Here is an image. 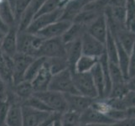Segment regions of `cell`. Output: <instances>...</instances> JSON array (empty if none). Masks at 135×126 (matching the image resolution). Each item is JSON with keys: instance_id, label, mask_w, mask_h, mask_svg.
<instances>
[{"instance_id": "52", "label": "cell", "mask_w": 135, "mask_h": 126, "mask_svg": "<svg viewBox=\"0 0 135 126\" xmlns=\"http://www.w3.org/2000/svg\"><path fill=\"white\" fill-rule=\"evenodd\" d=\"M52 122H53V121H52ZM49 126H51V124H50V125H49Z\"/></svg>"}, {"instance_id": "13", "label": "cell", "mask_w": 135, "mask_h": 126, "mask_svg": "<svg viewBox=\"0 0 135 126\" xmlns=\"http://www.w3.org/2000/svg\"><path fill=\"white\" fill-rule=\"evenodd\" d=\"M66 97L68 110L81 114L85 110L90 108L93 99H90L81 94H64Z\"/></svg>"}, {"instance_id": "45", "label": "cell", "mask_w": 135, "mask_h": 126, "mask_svg": "<svg viewBox=\"0 0 135 126\" xmlns=\"http://www.w3.org/2000/svg\"><path fill=\"white\" fill-rule=\"evenodd\" d=\"M60 114H58L56 115V117L55 118V119L53 120V122L51 123V126H61V123H60Z\"/></svg>"}, {"instance_id": "31", "label": "cell", "mask_w": 135, "mask_h": 126, "mask_svg": "<svg viewBox=\"0 0 135 126\" xmlns=\"http://www.w3.org/2000/svg\"><path fill=\"white\" fill-rule=\"evenodd\" d=\"M60 123L61 126H80L81 114L71 110H67L60 114Z\"/></svg>"}, {"instance_id": "25", "label": "cell", "mask_w": 135, "mask_h": 126, "mask_svg": "<svg viewBox=\"0 0 135 126\" xmlns=\"http://www.w3.org/2000/svg\"><path fill=\"white\" fill-rule=\"evenodd\" d=\"M105 45V53L108 59V62L118 64V47L117 43L114 39V37L112 35L110 31L108 30L107 39L104 43Z\"/></svg>"}, {"instance_id": "30", "label": "cell", "mask_w": 135, "mask_h": 126, "mask_svg": "<svg viewBox=\"0 0 135 126\" xmlns=\"http://www.w3.org/2000/svg\"><path fill=\"white\" fill-rule=\"evenodd\" d=\"M46 63L52 75L57 74L68 68V64L66 57H58V58H49L46 59Z\"/></svg>"}, {"instance_id": "9", "label": "cell", "mask_w": 135, "mask_h": 126, "mask_svg": "<svg viewBox=\"0 0 135 126\" xmlns=\"http://www.w3.org/2000/svg\"><path fill=\"white\" fill-rule=\"evenodd\" d=\"M71 24L72 22L59 20L53 23V24L46 26L43 30L39 31L36 35L40 36L44 40L60 38L68 30V28L71 26Z\"/></svg>"}, {"instance_id": "26", "label": "cell", "mask_w": 135, "mask_h": 126, "mask_svg": "<svg viewBox=\"0 0 135 126\" xmlns=\"http://www.w3.org/2000/svg\"><path fill=\"white\" fill-rule=\"evenodd\" d=\"M125 30L135 34V0H127Z\"/></svg>"}, {"instance_id": "41", "label": "cell", "mask_w": 135, "mask_h": 126, "mask_svg": "<svg viewBox=\"0 0 135 126\" xmlns=\"http://www.w3.org/2000/svg\"><path fill=\"white\" fill-rule=\"evenodd\" d=\"M126 85L128 91L135 92V76L128 77L126 81Z\"/></svg>"}, {"instance_id": "11", "label": "cell", "mask_w": 135, "mask_h": 126, "mask_svg": "<svg viewBox=\"0 0 135 126\" xmlns=\"http://www.w3.org/2000/svg\"><path fill=\"white\" fill-rule=\"evenodd\" d=\"M86 32L102 43H105L108 32V26L104 13L98 16L91 25H88Z\"/></svg>"}, {"instance_id": "15", "label": "cell", "mask_w": 135, "mask_h": 126, "mask_svg": "<svg viewBox=\"0 0 135 126\" xmlns=\"http://www.w3.org/2000/svg\"><path fill=\"white\" fill-rule=\"evenodd\" d=\"M46 0H31L30 5L28 6L25 12L23 13L18 24V31H26L31 22L33 21L36 13L42 7Z\"/></svg>"}, {"instance_id": "48", "label": "cell", "mask_w": 135, "mask_h": 126, "mask_svg": "<svg viewBox=\"0 0 135 126\" xmlns=\"http://www.w3.org/2000/svg\"><path fill=\"white\" fill-rule=\"evenodd\" d=\"M5 32H3V30H0V48H1V45H2V43H3V38L4 36H5Z\"/></svg>"}, {"instance_id": "28", "label": "cell", "mask_w": 135, "mask_h": 126, "mask_svg": "<svg viewBox=\"0 0 135 126\" xmlns=\"http://www.w3.org/2000/svg\"><path fill=\"white\" fill-rule=\"evenodd\" d=\"M117 47H118V65L119 66L121 71H122L123 76L126 79L128 78V68H129V55L124 50V49L118 44L117 41Z\"/></svg>"}, {"instance_id": "42", "label": "cell", "mask_w": 135, "mask_h": 126, "mask_svg": "<svg viewBox=\"0 0 135 126\" xmlns=\"http://www.w3.org/2000/svg\"><path fill=\"white\" fill-rule=\"evenodd\" d=\"M127 0H109L108 6L111 7H118V6H126Z\"/></svg>"}, {"instance_id": "22", "label": "cell", "mask_w": 135, "mask_h": 126, "mask_svg": "<svg viewBox=\"0 0 135 126\" xmlns=\"http://www.w3.org/2000/svg\"><path fill=\"white\" fill-rule=\"evenodd\" d=\"M93 82L95 84L96 89L97 91V99H104V88H105V82H104V77L102 73V69L100 63L98 62L96 66L91 69L90 72Z\"/></svg>"}, {"instance_id": "18", "label": "cell", "mask_w": 135, "mask_h": 126, "mask_svg": "<svg viewBox=\"0 0 135 126\" xmlns=\"http://www.w3.org/2000/svg\"><path fill=\"white\" fill-rule=\"evenodd\" d=\"M10 88L16 97L21 101L22 105L28 99L33 96L35 92L31 82L25 80L16 84H12L10 85Z\"/></svg>"}, {"instance_id": "35", "label": "cell", "mask_w": 135, "mask_h": 126, "mask_svg": "<svg viewBox=\"0 0 135 126\" xmlns=\"http://www.w3.org/2000/svg\"><path fill=\"white\" fill-rule=\"evenodd\" d=\"M128 92L126 82L119 83V84H113L112 86V89L110 92L109 96L107 99H121L126 95V93Z\"/></svg>"}, {"instance_id": "40", "label": "cell", "mask_w": 135, "mask_h": 126, "mask_svg": "<svg viewBox=\"0 0 135 126\" xmlns=\"http://www.w3.org/2000/svg\"><path fill=\"white\" fill-rule=\"evenodd\" d=\"M108 126H135V118H126Z\"/></svg>"}, {"instance_id": "7", "label": "cell", "mask_w": 135, "mask_h": 126, "mask_svg": "<svg viewBox=\"0 0 135 126\" xmlns=\"http://www.w3.org/2000/svg\"><path fill=\"white\" fill-rule=\"evenodd\" d=\"M35 57L29 55L16 53L13 57V84L18 83L24 81L25 72L28 67Z\"/></svg>"}, {"instance_id": "46", "label": "cell", "mask_w": 135, "mask_h": 126, "mask_svg": "<svg viewBox=\"0 0 135 126\" xmlns=\"http://www.w3.org/2000/svg\"><path fill=\"white\" fill-rule=\"evenodd\" d=\"M0 30H3V32H5V33H6V32L8 31V27L5 25V23L3 21L1 16H0Z\"/></svg>"}, {"instance_id": "20", "label": "cell", "mask_w": 135, "mask_h": 126, "mask_svg": "<svg viewBox=\"0 0 135 126\" xmlns=\"http://www.w3.org/2000/svg\"><path fill=\"white\" fill-rule=\"evenodd\" d=\"M13 58L4 55L0 50V77L8 85L13 84Z\"/></svg>"}, {"instance_id": "8", "label": "cell", "mask_w": 135, "mask_h": 126, "mask_svg": "<svg viewBox=\"0 0 135 126\" xmlns=\"http://www.w3.org/2000/svg\"><path fill=\"white\" fill-rule=\"evenodd\" d=\"M82 55L99 58L105 53V45L86 31L81 37Z\"/></svg>"}, {"instance_id": "5", "label": "cell", "mask_w": 135, "mask_h": 126, "mask_svg": "<svg viewBox=\"0 0 135 126\" xmlns=\"http://www.w3.org/2000/svg\"><path fill=\"white\" fill-rule=\"evenodd\" d=\"M74 85L79 94L90 99H97V91L90 72L72 73Z\"/></svg>"}, {"instance_id": "16", "label": "cell", "mask_w": 135, "mask_h": 126, "mask_svg": "<svg viewBox=\"0 0 135 126\" xmlns=\"http://www.w3.org/2000/svg\"><path fill=\"white\" fill-rule=\"evenodd\" d=\"M82 55L81 39L66 45V59L68 64V68L74 73L75 66Z\"/></svg>"}, {"instance_id": "4", "label": "cell", "mask_w": 135, "mask_h": 126, "mask_svg": "<svg viewBox=\"0 0 135 126\" xmlns=\"http://www.w3.org/2000/svg\"><path fill=\"white\" fill-rule=\"evenodd\" d=\"M35 57H44L46 59L66 57V45L63 43L60 37L45 40L37 51Z\"/></svg>"}, {"instance_id": "12", "label": "cell", "mask_w": 135, "mask_h": 126, "mask_svg": "<svg viewBox=\"0 0 135 126\" xmlns=\"http://www.w3.org/2000/svg\"><path fill=\"white\" fill-rule=\"evenodd\" d=\"M18 25H13L8 28L4 36L0 50L4 55L9 57H13L17 52V36H18Z\"/></svg>"}, {"instance_id": "2", "label": "cell", "mask_w": 135, "mask_h": 126, "mask_svg": "<svg viewBox=\"0 0 135 126\" xmlns=\"http://www.w3.org/2000/svg\"><path fill=\"white\" fill-rule=\"evenodd\" d=\"M45 40L40 36L27 31H18L17 52L35 57L37 51Z\"/></svg>"}, {"instance_id": "23", "label": "cell", "mask_w": 135, "mask_h": 126, "mask_svg": "<svg viewBox=\"0 0 135 126\" xmlns=\"http://www.w3.org/2000/svg\"><path fill=\"white\" fill-rule=\"evenodd\" d=\"M4 124L7 126H23V112L21 105H10Z\"/></svg>"}, {"instance_id": "50", "label": "cell", "mask_w": 135, "mask_h": 126, "mask_svg": "<svg viewBox=\"0 0 135 126\" xmlns=\"http://www.w3.org/2000/svg\"><path fill=\"white\" fill-rule=\"evenodd\" d=\"M133 76H135V67H134V69L133 70V71L130 72L129 74H128V77H133Z\"/></svg>"}, {"instance_id": "33", "label": "cell", "mask_w": 135, "mask_h": 126, "mask_svg": "<svg viewBox=\"0 0 135 126\" xmlns=\"http://www.w3.org/2000/svg\"><path fill=\"white\" fill-rule=\"evenodd\" d=\"M22 106H27V107H30V108H32V109L39 110V111L53 113V112L50 109L49 107L46 105L42 100H40V99H38V97H35V95L30 97V99H28L24 104H23Z\"/></svg>"}, {"instance_id": "3", "label": "cell", "mask_w": 135, "mask_h": 126, "mask_svg": "<svg viewBox=\"0 0 135 126\" xmlns=\"http://www.w3.org/2000/svg\"><path fill=\"white\" fill-rule=\"evenodd\" d=\"M34 95L42 100L53 113L61 114L68 110L66 97L62 93L45 90L43 92H35Z\"/></svg>"}, {"instance_id": "14", "label": "cell", "mask_w": 135, "mask_h": 126, "mask_svg": "<svg viewBox=\"0 0 135 126\" xmlns=\"http://www.w3.org/2000/svg\"><path fill=\"white\" fill-rule=\"evenodd\" d=\"M114 123H116V121L109 118L108 115L99 113L91 107L81 114V124H83L110 125Z\"/></svg>"}, {"instance_id": "49", "label": "cell", "mask_w": 135, "mask_h": 126, "mask_svg": "<svg viewBox=\"0 0 135 126\" xmlns=\"http://www.w3.org/2000/svg\"><path fill=\"white\" fill-rule=\"evenodd\" d=\"M80 126H108V125H101V124H81Z\"/></svg>"}, {"instance_id": "21", "label": "cell", "mask_w": 135, "mask_h": 126, "mask_svg": "<svg viewBox=\"0 0 135 126\" xmlns=\"http://www.w3.org/2000/svg\"><path fill=\"white\" fill-rule=\"evenodd\" d=\"M86 31V28L79 24L72 23L68 28V30L65 32L64 35L60 37L65 45L71 43V42L80 40L82 35Z\"/></svg>"}, {"instance_id": "47", "label": "cell", "mask_w": 135, "mask_h": 126, "mask_svg": "<svg viewBox=\"0 0 135 126\" xmlns=\"http://www.w3.org/2000/svg\"><path fill=\"white\" fill-rule=\"evenodd\" d=\"M72 1H74V0H60V8H63L66 4H68L69 3H71Z\"/></svg>"}, {"instance_id": "1", "label": "cell", "mask_w": 135, "mask_h": 126, "mask_svg": "<svg viewBox=\"0 0 135 126\" xmlns=\"http://www.w3.org/2000/svg\"><path fill=\"white\" fill-rule=\"evenodd\" d=\"M48 90L58 92L62 94H79L74 85L72 72L69 68L52 76Z\"/></svg>"}, {"instance_id": "32", "label": "cell", "mask_w": 135, "mask_h": 126, "mask_svg": "<svg viewBox=\"0 0 135 126\" xmlns=\"http://www.w3.org/2000/svg\"><path fill=\"white\" fill-rule=\"evenodd\" d=\"M108 69H109V75L112 83L113 84H119L126 82V79H125L123 74L121 71V69L118 64H114L109 62L108 64Z\"/></svg>"}, {"instance_id": "39", "label": "cell", "mask_w": 135, "mask_h": 126, "mask_svg": "<svg viewBox=\"0 0 135 126\" xmlns=\"http://www.w3.org/2000/svg\"><path fill=\"white\" fill-rule=\"evenodd\" d=\"M9 86L10 85H8V84L0 77V101L7 100Z\"/></svg>"}, {"instance_id": "24", "label": "cell", "mask_w": 135, "mask_h": 126, "mask_svg": "<svg viewBox=\"0 0 135 126\" xmlns=\"http://www.w3.org/2000/svg\"><path fill=\"white\" fill-rule=\"evenodd\" d=\"M98 63V58L90 57V55H81L75 66L74 72L76 73H86L90 72L91 69Z\"/></svg>"}, {"instance_id": "37", "label": "cell", "mask_w": 135, "mask_h": 126, "mask_svg": "<svg viewBox=\"0 0 135 126\" xmlns=\"http://www.w3.org/2000/svg\"><path fill=\"white\" fill-rule=\"evenodd\" d=\"M9 108H10V104L7 100L0 101V126L5 124V119Z\"/></svg>"}, {"instance_id": "44", "label": "cell", "mask_w": 135, "mask_h": 126, "mask_svg": "<svg viewBox=\"0 0 135 126\" xmlns=\"http://www.w3.org/2000/svg\"><path fill=\"white\" fill-rule=\"evenodd\" d=\"M127 118H135V107L126 109Z\"/></svg>"}, {"instance_id": "10", "label": "cell", "mask_w": 135, "mask_h": 126, "mask_svg": "<svg viewBox=\"0 0 135 126\" xmlns=\"http://www.w3.org/2000/svg\"><path fill=\"white\" fill-rule=\"evenodd\" d=\"M23 126H38L48 119L53 113L34 109L27 106H22Z\"/></svg>"}, {"instance_id": "36", "label": "cell", "mask_w": 135, "mask_h": 126, "mask_svg": "<svg viewBox=\"0 0 135 126\" xmlns=\"http://www.w3.org/2000/svg\"><path fill=\"white\" fill-rule=\"evenodd\" d=\"M59 8H60V0H46L45 3L42 5V7L40 8L38 13H36L35 17L44 15V13L54 12Z\"/></svg>"}, {"instance_id": "27", "label": "cell", "mask_w": 135, "mask_h": 126, "mask_svg": "<svg viewBox=\"0 0 135 126\" xmlns=\"http://www.w3.org/2000/svg\"><path fill=\"white\" fill-rule=\"evenodd\" d=\"M45 60L46 58H44V57H35L33 62H31V64L30 65V67H28L27 71L25 72L24 80L29 81V82L33 81V79L36 77L37 74L39 73V72L44 67Z\"/></svg>"}, {"instance_id": "43", "label": "cell", "mask_w": 135, "mask_h": 126, "mask_svg": "<svg viewBox=\"0 0 135 126\" xmlns=\"http://www.w3.org/2000/svg\"><path fill=\"white\" fill-rule=\"evenodd\" d=\"M57 114H56V113H53L52 115H51L48 119H46L45 121H44L43 123H41V124H39L38 126H49L51 123H52V121L55 119V117H56V115H57Z\"/></svg>"}, {"instance_id": "19", "label": "cell", "mask_w": 135, "mask_h": 126, "mask_svg": "<svg viewBox=\"0 0 135 126\" xmlns=\"http://www.w3.org/2000/svg\"><path fill=\"white\" fill-rule=\"evenodd\" d=\"M112 35L128 55L131 53L135 45V34H133L125 29H122Z\"/></svg>"}, {"instance_id": "17", "label": "cell", "mask_w": 135, "mask_h": 126, "mask_svg": "<svg viewBox=\"0 0 135 126\" xmlns=\"http://www.w3.org/2000/svg\"><path fill=\"white\" fill-rule=\"evenodd\" d=\"M52 76L53 75L51 74L45 60L44 67L33 79V81L31 82L35 92H43L48 90L49 84L50 82L51 78H52Z\"/></svg>"}, {"instance_id": "38", "label": "cell", "mask_w": 135, "mask_h": 126, "mask_svg": "<svg viewBox=\"0 0 135 126\" xmlns=\"http://www.w3.org/2000/svg\"><path fill=\"white\" fill-rule=\"evenodd\" d=\"M122 101L126 109L135 107V92L128 91L122 99Z\"/></svg>"}, {"instance_id": "34", "label": "cell", "mask_w": 135, "mask_h": 126, "mask_svg": "<svg viewBox=\"0 0 135 126\" xmlns=\"http://www.w3.org/2000/svg\"><path fill=\"white\" fill-rule=\"evenodd\" d=\"M31 0H15L13 5V15H15V24L18 25L23 13L25 12L28 6L30 5Z\"/></svg>"}, {"instance_id": "29", "label": "cell", "mask_w": 135, "mask_h": 126, "mask_svg": "<svg viewBox=\"0 0 135 126\" xmlns=\"http://www.w3.org/2000/svg\"><path fill=\"white\" fill-rule=\"evenodd\" d=\"M100 15H99V13H97L94 12H91V11H87V10H81L75 17L72 23H76V24H79V25L87 28L88 25H91V23Z\"/></svg>"}, {"instance_id": "6", "label": "cell", "mask_w": 135, "mask_h": 126, "mask_svg": "<svg viewBox=\"0 0 135 126\" xmlns=\"http://www.w3.org/2000/svg\"><path fill=\"white\" fill-rule=\"evenodd\" d=\"M62 11L63 8H59L54 12L44 13V15H41L34 18L33 21L31 22V24L28 27L26 31L30 34L36 35L39 31L43 30L46 26L60 20L62 15Z\"/></svg>"}, {"instance_id": "51", "label": "cell", "mask_w": 135, "mask_h": 126, "mask_svg": "<svg viewBox=\"0 0 135 126\" xmlns=\"http://www.w3.org/2000/svg\"><path fill=\"white\" fill-rule=\"evenodd\" d=\"M2 126H7L6 124H3V125H2Z\"/></svg>"}]
</instances>
